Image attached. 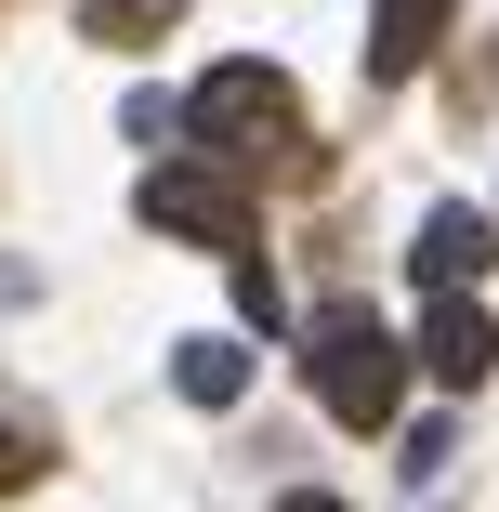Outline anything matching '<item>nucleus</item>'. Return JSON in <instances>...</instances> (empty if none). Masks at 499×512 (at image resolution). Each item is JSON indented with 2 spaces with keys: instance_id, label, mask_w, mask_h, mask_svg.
I'll list each match as a JSON object with an SVG mask.
<instances>
[{
  "instance_id": "8",
  "label": "nucleus",
  "mask_w": 499,
  "mask_h": 512,
  "mask_svg": "<svg viewBox=\"0 0 499 512\" xmlns=\"http://www.w3.org/2000/svg\"><path fill=\"white\" fill-rule=\"evenodd\" d=\"M79 27L106 40V53H158V40L184 27V0H79Z\"/></svg>"
},
{
  "instance_id": "5",
  "label": "nucleus",
  "mask_w": 499,
  "mask_h": 512,
  "mask_svg": "<svg viewBox=\"0 0 499 512\" xmlns=\"http://www.w3.org/2000/svg\"><path fill=\"white\" fill-rule=\"evenodd\" d=\"M460 27V0H368V79H421Z\"/></svg>"
},
{
  "instance_id": "3",
  "label": "nucleus",
  "mask_w": 499,
  "mask_h": 512,
  "mask_svg": "<svg viewBox=\"0 0 499 512\" xmlns=\"http://www.w3.org/2000/svg\"><path fill=\"white\" fill-rule=\"evenodd\" d=\"M145 224L184 237V250H250V184H237V158H158V171H145Z\"/></svg>"
},
{
  "instance_id": "7",
  "label": "nucleus",
  "mask_w": 499,
  "mask_h": 512,
  "mask_svg": "<svg viewBox=\"0 0 499 512\" xmlns=\"http://www.w3.org/2000/svg\"><path fill=\"white\" fill-rule=\"evenodd\" d=\"M171 394H184V407H237V394H250V355H237V342H211V329H197V342L171 355Z\"/></svg>"
},
{
  "instance_id": "9",
  "label": "nucleus",
  "mask_w": 499,
  "mask_h": 512,
  "mask_svg": "<svg viewBox=\"0 0 499 512\" xmlns=\"http://www.w3.org/2000/svg\"><path fill=\"white\" fill-rule=\"evenodd\" d=\"M14 486H40V434H27V421H0V499H14Z\"/></svg>"
},
{
  "instance_id": "6",
  "label": "nucleus",
  "mask_w": 499,
  "mask_h": 512,
  "mask_svg": "<svg viewBox=\"0 0 499 512\" xmlns=\"http://www.w3.org/2000/svg\"><path fill=\"white\" fill-rule=\"evenodd\" d=\"M408 263H421V289H473V276L499 263V224H486V211H460V197H447V211H421Z\"/></svg>"
},
{
  "instance_id": "10",
  "label": "nucleus",
  "mask_w": 499,
  "mask_h": 512,
  "mask_svg": "<svg viewBox=\"0 0 499 512\" xmlns=\"http://www.w3.org/2000/svg\"><path fill=\"white\" fill-rule=\"evenodd\" d=\"M276 512H342V499H276Z\"/></svg>"
},
{
  "instance_id": "2",
  "label": "nucleus",
  "mask_w": 499,
  "mask_h": 512,
  "mask_svg": "<svg viewBox=\"0 0 499 512\" xmlns=\"http://www.w3.org/2000/svg\"><path fill=\"white\" fill-rule=\"evenodd\" d=\"M184 132L211 145V158H289V132H303V92H289V66L237 53V66H211V79L184 92Z\"/></svg>"
},
{
  "instance_id": "4",
  "label": "nucleus",
  "mask_w": 499,
  "mask_h": 512,
  "mask_svg": "<svg viewBox=\"0 0 499 512\" xmlns=\"http://www.w3.org/2000/svg\"><path fill=\"white\" fill-rule=\"evenodd\" d=\"M408 355H421L447 394H473V381L499 368V329H486V302H473V289H434V302H421V342H408Z\"/></svg>"
},
{
  "instance_id": "1",
  "label": "nucleus",
  "mask_w": 499,
  "mask_h": 512,
  "mask_svg": "<svg viewBox=\"0 0 499 512\" xmlns=\"http://www.w3.org/2000/svg\"><path fill=\"white\" fill-rule=\"evenodd\" d=\"M303 368H316V394H329L342 434H394V407H408V342H394L368 302H316Z\"/></svg>"
}]
</instances>
